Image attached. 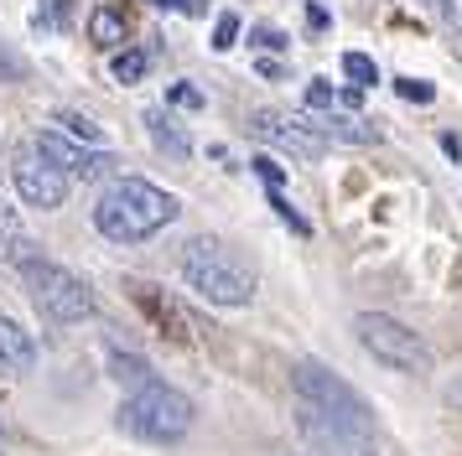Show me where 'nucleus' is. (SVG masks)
Returning a JSON list of instances; mask_svg holds the SVG:
<instances>
[{"label":"nucleus","mask_w":462,"mask_h":456,"mask_svg":"<svg viewBox=\"0 0 462 456\" xmlns=\"http://www.w3.org/2000/svg\"><path fill=\"white\" fill-rule=\"evenodd\" d=\"M167 104H177V109H203V88H192V83H171L167 88Z\"/></svg>","instance_id":"nucleus-21"},{"label":"nucleus","mask_w":462,"mask_h":456,"mask_svg":"<svg viewBox=\"0 0 462 456\" xmlns=\"http://www.w3.org/2000/svg\"><path fill=\"white\" fill-rule=\"evenodd\" d=\"M234 41H239V16H234V11H224V16L213 21V52H229Z\"/></svg>","instance_id":"nucleus-20"},{"label":"nucleus","mask_w":462,"mask_h":456,"mask_svg":"<svg viewBox=\"0 0 462 456\" xmlns=\"http://www.w3.org/2000/svg\"><path fill=\"white\" fill-rule=\"evenodd\" d=\"M146 68H151L146 52H115V78L120 83H141L146 78Z\"/></svg>","instance_id":"nucleus-19"},{"label":"nucleus","mask_w":462,"mask_h":456,"mask_svg":"<svg viewBox=\"0 0 462 456\" xmlns=\"http://www.w3.org/2000/svg\"><path fill=\"white\" fill-rule=\"evenodd\" d=\"M192 399L182 389H171V384H141V389L130 394L125 405H120V431H130L135 441H156V446H171V441H182L192 431Z\"/></svg>","instance_id":"nucleus-3"},{"label":"nucleus","mask_w":462,"mask_h":456,"mask_svg":"<svg viewBox=\"0 0 462 456\" xmlns=\"http://www.w3.org/2000/svg\"><path fill=\"white\" fill-rule=\"evenodd\" d=\"M58 124H63V135H73V141H84V145H105V124L84 120V114H73V109H63V114H58Z\"/></svg>","instance_id":"nucleus-15"},{"label":"nucleus","mask_w":462,"mask_h":456,"mask_svg":"<svg viewBox=\"0 0 462 456\" xmlns=\"http://www.w3.org/2000/svg\"><path fill=\"white\" fill-rule=\"evenodd\" d=\"M343 73H348V83H354V88H369V83H379L374 58H364V52H343Z\"/></svg>","instance_id":"nucleus-18"},{"label":"nucleus","mask_w":462,"mask_h":456,"mask_svg":"<svg viewBox=\"0 0 462 456\" xmlns=\"http://www.w3.org/2000/svg\"><path fill=\"white\" fill-rule=\"evenodd\" d=\"M109 369H115V378H120V384H135V389H141V384H151V369L135 358V352H109Z\"/></svg>","instance_id":"nucleus-16"},{"label":"nucleus","mask_w":462,"mask_h":456,"mask_svg":"<svg viewBox=\"0 0 462 456\" xmlns=\"http://www.w3.org/2000/svg\"><path fill=\"white\" fill-rule=\"evenodd\" d=\"M125 32H130V21H125V11H120V5H99V11L88 16V37L99 41V47H120V41H125Z\"/></svg>","instance_id":"nucleus-14"},{"label":"nucleus","mask_w":462,"mask_h":456,"mask_svg":"<svg viewBox=\"0 0 462 456\" xmlns=\"http://www.w3.org/2000/svg\"><path fill=\"white\" fill-rule=\"evenodd\" d=\"M130 296H135V306L146 311L151 322H156V327H162V337H177V342H188V316H182V306H177V301H171V296H162V290L156 286H141V280H135V286H130Z\"/></svg>","instance_id":"nucleus-11"},{"label":"nucleus","mask_w":462,"mask_h":456,"mask_svg":"<svg viewBox=\"0 0 462 456\" xmlns=\"http://www.w3.org/2000/svg\"><path fill=\"white\" fill-rule=\"evenodd\" d=\"M452 47H457V58H462V32H452Z\"/></svg>","instance_id":"nucleus-31"},{"label":"nucleus","mask_w":462,"mask_h":456,"mask_svg":"<svg viewBox=\"0 0 462 456\" xmlns=\"http://www.w3.org/2000/svg\"><path fill=\"white\" fill-rule=\"evenodd\" d=\"M301 124H307V130H317L322 141H348V145H374V141H379L374 124L354 120V114H328V109H307V114H301Z\"/></svg>","instance_id":"nucleus-12"},{"label":"nucleus","mask_w":462,"mask_h":456,"mask_svg":"<svg viewBox=\"0 0 462 456\" xmlns=\"http://www.w3.org/2000/svg\"><path fill=\"white\" fill-rule=\"evenodd\" d=\"M337 104V94L328 88V83L317 78V83H307V109H333Z\"/></svg>","instance_id":"nucleus-27"},{"label":"nucleus","mask_w":462,"mask_h":456,"mask_svg":"<svg viewBox=\"0 0 462 456\" xmlns=\"http://www.w3.org/2000/svg\"><path fill=\"white\" fill-rule=\"evenodd\" d=\"M182 280L188 290H198L208 306H250L260 280H254V269L245 254H234L224 239H192L182 249Z\"/></svg>","instance_id":"nucleus-2"},{"label":"nucleus","mask_w":462,"mask_h":456,"mask_svg":"<svg viewBox=\"0 0 462 456\" xmlns=\"http://www.w3.org/2000/svg\"><path fill=\"white\" fill-rule=\"evenodd\" d=\"M11 182H16V192H22L26 207H42V213L47 207H63V197H68V177L47 161L37 145H32V150H16V161H11Z\"/></svg>","instance_id":"nucleus-8"},{"label":"nucleus","mask_w":462,"mask_h":456,"mask_svg":"<svg viewBox=\"0 0 462 456\" xmlns=\"http://www.w3.org/2000/svg\"><path fill=\"white\" fill-rule=\"evenodd\" d=\"M271 207L281 213V223H291L296 233H312V228H307V218H301V213H296V207L286 203V197H281V187H271Z\"/></svg>","instance_id":"nucleus-23"},{"label":"nucleus","mask_w":462,"mask_h":456,"mask_svg":"<svg viewBox=\"0 0 462 456\" xmlns=\"http://www.w3.org/2000/svg\"><path fill=\"white\" fill-rule=\"evenodd\" d=\"M162 11H177V16H208V0H151Z\"/></svg>","instance_id":"nucleus-25"},{"label":"nucleus","mask_w":462,"mask_h":456,"mask_svg":"<svg viewBox=\"0 0 462 456\" xmlns=\"http://www.w3.org/2000/svg\"><path fill=\"white\" fill-rule=\"evenodd\" d=\"M177 213H182V203L171 192H162L156 182H146V177H120L94 203V228L105 233L109 244H141L151 233H162L167 223H177Z\"/></svg>","instance_id":"nucleus-1"},{"label":"nucleus","mask_w":462,"mask_h":456,"mask_svg":"<svg viewBox=\"0 0 462 456\" xmlns=\"http://www.w3.org/2000/svg\"><path fill=\"white\" fill-rule=\"evenodd\" d=\"M354 337L364 342V352H374L384 369L431 373V348H426V337L411 332L405 322H395V316H384V311H358L354 316Z\"/></svg>","instance_id":"nucleus-6"},{"label":"nucleus","mask_w":462,"mask_h":456,"mask_svg":"<svg viewBox=\"0 0 462 456\" xmlns=\"http://www.w3.org/2000/svg\"><path fill=\"white\" fill-rule=\"evenodd\" d=\"M250 41L254 47H265V52H281V47H286V32H275V26H254Z\"/></svg>","instance_id":"nucleus-26"},{"label":"nucleus","mask_w":462,"mask_h":456,"mask_svg":"<svg viewBox=\"0 0 462 456\" xmlns=\"http://www.w3.org/2000/svg\"><path fill=\"white\" fill-rule=\"evenodd\" d=\"M32 363H37L32 332H26L16 316L0 311V373H5V378H22V373H32Z\"/></svg>","instance_id":"nucleus-10"},{"label":"nucleus","mask_w":462,"mask_h":456,"mask_svg":"<svg viewBox=\"0 0 462 456\" xmlns=\"http://www.w3.org/2000/svg\"><path fill=\"white\" fill-rule=\"evenodd\" d=\"M250 135L265 141V145H275V150H286V156H296V161H317V156L328 150V141H322L317 130H307L301 114H275V109H254Z\"/></svg>","instance_id":"nucleus-9"},{"label":"nucleus","mask_w":462,"mask_h":456,"mask_svg":"<svg viewBox=\"0 0 462 456\" xmlns=\"http://www.w3.org/2000/svg\"><path fill=\"white\" fill-rule=\"evenodd\" d=\"M146 130H151V141H156V150H167V156H177V161L192 156V141L182 135V124H171L162 109H146Z\"/></svg>","instance_id":"nucleus-13"},{"label":"nucleus","mask_w":462,"mask_h":456,"mask_svg":"<svg viewBox=\"0 0 462 456\" xmlns=\"http://www.w3.org/2000/svg\"><path fill=\"white\" fill-rule=\"evenodd\" d=\"M426 5L437 11V21L447 32H462V0H426Z\"/></svg>","instance_id":"nucleus-24"},{"label":"nucleus","mask_w":462,"mask_h":456,"mask_svg":"<svg viewBox=\"0 0 462 456\" xmlns=\"http://www.w3.org/2000/svg\"><path fill=\"white\" fill-rule=\"evenodd\" d=\"M395 94H400V99H411V104H431V99H437V88H431V83H420V78H395Z\"/></svg>","instance_id":"nucleus-22"},{"label":"nucleus","mask_w":462,"mask_h":456,"mask_svg":"<svg viewBox=\"0 0 462 456\" xmlns=\"http://www.w3.org/2000/svg\"><path fill=\"white\" fill-rule=\"evenodd\" d=\"M16 269H22L26 290H32V306L42 311L47 322L68 327V322H84L88 311H94V286L79 280V275H73L68 265H58V260L32 254V260H22Z\"/></svg>","instance_id":"nucleus-4"},{"label":"nucleus","mask_w":462,"mask_h":456,"mask_svg":"<svg viewBox=\"0 0 462 456\" xmlns=\"http://www.w3.org/2000/svg\"><path fill=\"white\" fill-rule=\"evenodd\" d=\"M254 171H260V182H265V187H281V182H286V171H281L271 156H260V161H254Z\"/></svg>","instance_id":"nucleus-28"},{"label":"nucleus","mask_w":462,"mask_h":456,"mask_svg":"<svg viewBox=\"0 0 462 456\" xmlns=\"http://www.w3.org/2000/svg\"><path fill=\"white\" fill-rule=\"evenodd\" d=\"M37 26L68 32V26H73V0H42V5H37Z\"/></svg>","instance_id":"nucleus-17"},{"label":"nucleus","mask_w":462,"mask_h":456,"mask_svg":"<svg viewBox=\"0 0 462 456\" xmlns=\"http://www.w3.org/2000/svg\"><path fill=\"white\" fill-rule=\"evenodd\" d=\"M291 384H296V394H301V405H312V410H322L328 420H337V425H348V431H358V435H374V415L364 405V394H358L354 384H343L333 369H322V363H296Z\"/></svg>","instance_id":"nucleus-5"},{"label":"nucleus","mask_w":462,"mask_h":456,"mask_svg":"<svg viewBox=\"0 0 462 456\" xmlns=\"http://www.w3.org/2000/svg\"><path fill=\"white\" fill-rule=\"evenodd\" d=\"M307 26H312V32H328V11H322V5H307Z\"/></svg>","instance_id":"nucleus-29"},{"label":"nucleus","mask_w":462,"mask_h":456,"mask_svg":"<svg viewBox=\"0 0 462 456\" xmlns=\"http://www.w3.org/2000/svg\"><path fill=\"white\" fill-rule=\"evenodd\" d=\"M441 399H447L452 410H462V373H457V378H452V384H447V394H441Z\"/></svg>","instance_id":"nucleus-30"},{"label":"nucleus","mask_w":462,"mask_h":456,"mask_svg":"<svg viewBox=\"0 0 462 456\" xmlns=\"http://www.w3.org/2000/svg\"><path fill=\"white\" fill-rule=\"evenodd\" d=\"M37 150H42L63 177H84V182H99V177H109V171L120 166V156H115L109 145H84V141H73V135H63V130H42V135H37Z\"/></svg>","instance_id":"nucleus-7"}]
</instances>
